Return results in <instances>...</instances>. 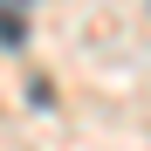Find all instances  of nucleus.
<instances>
[{"label": "nucleus", "instance_id": "obj_1", "mask_svg": "<svg viewBox=\"0 0 151 151\" xmlns=\"http://www.w3.org/2000/svg\"><path fill=\"white\" fill-rule=\"evenodd\" d=\"M21 35H28V14H21V0H0V41H21Z\"/></svg>", "mask_w": 151, "mask_h": 151}]
</instances>
